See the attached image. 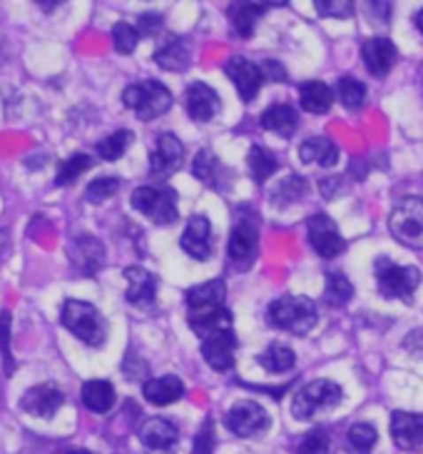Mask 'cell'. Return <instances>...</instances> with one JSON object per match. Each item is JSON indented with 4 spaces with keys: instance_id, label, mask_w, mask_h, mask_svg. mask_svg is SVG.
<instances>
[{
    "instance_id": "6da1fadb",
    "label": "cell",
    "mask_w": 423,
    "mask_h": 454,
    "mask_svg": "<svg viewBox=\"0 0 423 454\" xmlns=\"http://www.w3.org/2000/svg\"><path fill=\"white\" fill-rule=\"evenodd\" d=\"M259 253V215L251 210L250 205L237 207V220L232 225L227 254L229 265L239 272H247L254 265Z\"/></svg>"
},
{
    "instance_id": "7a4b0ae2",
    "label": "cell",
    "mask_w": 423,
    "mask_h": 454,
    "mask_svg": "<svg viewBox=\"0 0 423 454\" xmlns=\"http://www.w3.org/2000/svg\"><path fill=\"white\" fill-rule=\"evenodd\" d=\"M319 320V309L314 300L302 294H281L266 308V322L291 334H306L314 330Z\"/></svg>"
},
{
    "instance_id": "3957f363",
    "label": "cell",
    "mask_w": 423,
    "mask_h": 454,
    "mask_svg": "<svg viewBox=\"0 0 423 454\" xmlns=\"http://www.w3.org/2000/svg\"><path fill=\"white\" fill-rule=\"evenodd\" d=\"M60 320L70 333L78 337L80 342L90 345V348H100L107 337V322L100 315V309L82 302V300H67L60 312Z\"/></svg>"
},
{
    "instance_id": "277c9868",
    "label": "cell",
    "mask_w": 423,
    "mask_h": 454,
    "mask_svg": "<svg viewBox=\"0 0 423 454\" xmlns=\"http://www.w3.org/2000/svg\"><path fill=\"white\" fill-rule=\"evenodd\" d=\"M373 272H376V282H379V293L384 297L413 302V294L421 285V270H416L413 265H396L384 254L373 262Z\"/></svg>"
},
{
    "instance_id": "5b68a950",
    "label": "cell",
    "mask_w": 423,
    "mask_h": 454,
    "mask_svg": "<svg viewBox=\"0 0 423 454\" xmlns=\"http://www.w3.org/2000/svg\"><path fill=\"white\" fill-rule=\"evenodd\" d=\"M122 103L135 110V115L140 121L150 122L159 115H165L173 107V93L159 81H142L125 88Z\"/></svg>"
},
{
    "instance_id": "8992f818",
    "label": "cell",
    "mask_w": 423,
    "mask_h": 454,
    "mask_svg": "<svg viewBox=\"0 0 423 454\" xmlns=\"http://www.w3.org/2000/svg\"><path fill=\"white\" fill-rule=\"evenodd\" d=\"M344 400V389L331 380H314L294 395L291 414L296 419H314L319 412H327Z\"/></svg>"
},
{
    "instance_id": "52a82bcc",
    "label": "cell",
    "mask_w": 423,
    "mask_h": 454,
    "mask_svg": "<svg viewBox=\"0 0 423 454\" xmlns=\"http://www.w3.org/2000/svg\"><path fill=\"white\" fill-rule=\"evenodd\" d=\"M130 202H133L137 213L145 215L147 220H152L155 225H173L180 217V213H177V192L173 187H137Z\"/></svg>"
},
{
    "instance_id": "ba28073f",
    "label": "cell",
    "mask_w": 423,
    "mask_h": 454,
    "mask_svg": "<svg viewBox=\"0 0 423 454\" xmlns=\"http://www.w3.org/2000/svg\"><path fill=\"white\" fill-rule=\"evenodd\" d=\"M391 235L409 250H423V200L404 198L388 217Z\"/></svg>"
},
{
    "instance_id": "9c48e42d",
    "label": "cell",
    "mask_w": 423,
    "mask_h": 454,
    "mask_svg": "<svg viewBox=\"0 0 423 454\" xmlns=\"http://www.w3.org/2000/svg\"><path fill=\"white\" fill-rule=\"evenodd\" d=\"M306 238L309 245L314 247V253L324 260H334L336 254H342L346 250V240L342 238L336 223L331 220L329 215L317 213L306 220Z\"/></svg>"
},
{
    "instance_id": "30bf717a",
    "label": "cell",
    "mask_w": 423,
    "mask_h": 454,
    "mask_svg": "<svg viewBox=\"0 0 423 454\" xmlns=\"http://www.w3.org/2000/svg\"><path fill=\"white\" fill-rule=\"evenodd\" d=\"M185 162V145L173 133H162L150 153V177L152 180H167L173 177Z\"/></svg>"
},
{
    "instance_id": "8fae6325",
    "label": "cell",
    "mask_w": 423,
    "mask_h": 454,
    "mask_svg": "<svg viewBox=\"0 0 423 454\" xmlns=\"http://www.w3.org/2000/svg\"><path fill=\"white\" fill-rule=\"evenodd\" d=\"M237 334L232 327H222L202 337V357L214 372H229L235 367Z\"/></svg>"
},
{
    "instance_id": "7c38bea8",
    "label": "cell",
    "mask_w": 423,
    "mask_h": 454,
    "mask_svg": "<svg viewBox=\"0 0 423 454\" xmlns=\"http://www.w3.org/2000/svg\"><path fill=\"white\" fill-rule=\"evenodd\" d=\"M225 425L237 437H254V434H259V432H265L269 427V414L262 404H257V402L244 400L237 402L225 417Z\"/></svg>"
},
{
    "instance_id": "4fadbf2b",
    "label": "cell",
    "mask_w": 423,
    "mask_h": 454,
    "mask_svg": "<svg viewBox=\"0 0 423 454\" xmlns=\"http://www.w3.org/2000/svg\"><path fill=\"white\" fill-rule=\"evenodd\" d=\"M225 73L227 78L237 85V93L244 103H251V100L257 98V93H259L262 82H265L262 66H254L251 60L242 58V55H232V58L227 60Z\"/></svg>"
},
{
    "instance_id": "5bb4252c",
    "label": "cell",
    "mask_w": 423,
    "mask_h": 454,
    "mask_svg": "<svg viewBox=\"0 0 423 454\" xmlns=\"http://www.w3.org/2000/svg\"><path fill=\"white\" fill-rule=\"evenodd\" d=\"M63 402H65L63 389L53 385V382H45V385L27 389L26 395H23V400H20V407H23V412L33 414V417L53 419L58 410L63 407Z\"/></svg>"
},
{
    "instance_id": "9a60e30c",
    "label": "cell",
    "mask_w": 423,
    "mask_h": 454,
    "mask_svg": "<svg viewBox=\"0 0 423 454\" xmlns=\"http://www.w3.org/2000/svg\"><path fill=\"white\" fill-rule=\"evenodd\" d=\"M192 175L197 177L202 185L212 187L217 192H229V185H232V173L227 170L222 160L212 153V150H199L192 160Z\"/></svg>"
},
{
    "instance_id": "2e32d148",
    "label": "cell",
    "mask_w": 423,
    "mask_h": 454,
    "mask_svg": "<svg viewBox=\"0 0 423 454\" xmlns=\"http://www.w3.org/2000/svg\"><path fill=\"white\" fill-rule=\"evenodd\" d=\"M187 115L195 122H210L219 110H222V100L214 88L204 85V82H192L185 93Z\"/></svg>"
},
{
    "instance_id": "e0dca14e",
    "label": "cell",
    "mask_w": 423,
    "mask_h": 454,
    "mask_svg": "<svg viewBox=\"0 0 423 454\" xmlns=\"http://www.w3.org/2000/svg\"><path fill=\"white\" fill-rule=\"evenodd\" d=\"M361 58H364V66L371 75L384 78L386 73L398 63V51L388 38L376 35V38H369L361 45Z\"/></svg>"
},
{
    "instance_id": "ac0fdd59",
    "label": "cell",
    "mask_w": 423,
    "mask_h": 454,
    "mask_svg": "<svg viewBox=\"0 0 423 454\" xmlns=\"http://www.w3.org/2000/svg\"><path fill=\"white\" fill-rule=\"evenodd\" d=\"M180 245L189 257L195 260H210L212 254V225L204 215H192L187 220L185 232L180 238Z\"/></svg>"
},
{
    "instance_id": "d6986e66",
    "label": "cell",
    "mask_w": 423,
    "mask_h": 454,
    "mask_svg": "<svg viewBox=\"0 0 423 454\" xmlns=\"http://www.w3.org/2000/svg\"><path fill=\"white\" fill-rule=\"evenodd\" d=\"M391 437L396 442L398 450H404V452H416L423 444V414H391Z\"/></svg>"
},
{
    "instance_id": "ffe728a7",
    "label": "cell",
    "mask_w": 423,
    "mask_h": 454,
    "mask_svg": "<svg viewBox=\"0 0 423 454\" xmlns=\"http://www.w3.org/2000/svg\"><path fill=\"white\" fill-rule=\"evenodd\" d=\"M127 280V302L135 308H152L158 300V278L145 268H127L125 270Z\"/></svg>"
},
{
    "instance_id": "44dd1931",
    "label": "cell",
    "mask_w": 423,
    "mask_h": 454,
    "mask_svg": "<svg viewBox=\"0 0 423 454\" xmlns=\"http://www.w3.org/2000/svg\"><path fill=\"white\" fill-rule=\"evenodd\" d=\"M140 440L150 450H170L180 440V429L165 417H152L140 427Z\"/></svg>"
},
{
    "instance_id": "7402d4cb",
    "label": "cell",
    "mask_w": 423,
    "mask_h": 454,
    "mask_svg": "<svg viewBox=\"0 0 423 454\" xmlns=\"http://www.w3.org/2000/svg\"><path fill=\"white\" fill-rule=\"evenodd\" d=\"M142 395H145L147 402L165 407V404H173V402L185 397V382L174 374L155 377V380H147L142 385Z\"/></svg>"
},
{
    "instance_id": "603a6c76",
    "label": "cell",
    "mask_w": 423,
    "mask_h": 454,
    "mask_svg": "<svg viewBox=\"0 0 423 454\" xmlns=\"http://www.w3.org/2000/svg\"><path fill=\"white\" fill-rule=\"evenodd\" d=\"M70 260L75 262V268L80 272H85V275H95L97 268L103 265V260H105V247H103V242L95 240V238H78V240L73 242V247H70Z\"/></svg>"
},
{
    "instance_id": "cb8c5ba5",
    "label": "cell",
    "mask_w": 423,
    "mask_h": 454,
    "mask_svg": "<svg viewBox=\"0 0 423 454\" xmlns=\"http://www.w3.org/2000/svg\"><path fill=\"white\" fill-rule=\"evenodd\" d=\"M299 160L304 165H319V168H334L339 162V147L324 135H314L299 145Z\"/></svg>"
},
{
    "instance_id": "d4e9b609",
    "label": "cell",
    "mask_w": 423,
    "mask_h": 454,
    "mask_svg": "<svg viewBox=\"0 0 423 454\" xmlns=\"http://www.w3.org/2000/svg\"><path fill=\"white\" fill-rule=\"evenodd\" d=\"M227 297V285L225 280H210L204 285H195L189 287L185 294L187 312H195V309H207V308H219L225 305Z\"/></svg>"
},
{
    "instance_id": "484cf974",
    "label": "cell",
    "mask_w": 423,
    "mask_h": 454,
    "mask_svg": "<svg viewBox=\"0 0 423 454\" xmlns=\"http://www.w3.org/2000/svg\"><path fill=\"white\" fill-rule=\"evenodd\" d=\"M259 122H262V128L272 130V133L281 135V137H291L299 128V113L289 103H274L262 113Z\"/></svg>"
},
{
    "instance_id": "4316f807",
    "label": "cell",
    "mask_w": 423,
    "mask_h": 454,
    "mask_svg": "<svg viewBox=\"0 0 423 454\" xmlns=\"http://www.w3.org/2000/svg\"><path fill=\"white\" fill-rule=\"evenodd\" d=\"M266 13V5L262 3H232L229 5V23L235 27L237 38H251L257 20Z\"/></svg>"
},
{
    "instance_id": "83f0119b",
    "label": "cell",
    "mask_w": 423,
    "mask_h": 454,
    "mask_svg": "<svg viewBox=\"0 0 423 454\" xmlns=\"http://www.w3.org/2000/svg\"><path fill=\"white\" fill-rule=\"evenodd\" d=\"M80 397H82V404L95 414H105L112 410L115 404V387L107 382V380H90L85 382L82 389H80Z\"/></svg>"
},
{
    "instance_id": "f1b7e54d",
    "label": "cell",
    "mask_w": 423,
    "mask_h": 454,
    "mask_svg": "<svg viewBox=\"0 0 423 454\" xmlns=\"http://www.w3.org/2000/svg\"><path fill=\"white\" fill-rule=\"evenodd\" d=\"M299 103L311 115H324L334 106V93L327 82L309 81L299 85Z\"/></svg>"
},
{
    "instance_id": "f546056e",
    "label": "cell",
    "mask_w": 423,
    "mask_h": 454,
    "mask_svg": "<svg viewBox=\"0 0 423 454\" xmlns=\"http://www.w3.org/2000/svg\"><path fill=\"white\" fill-rule=\"evenodd\" d=\"M155 63L170 73H182L189 66V51L182 38H170L165 45H159L155 51Z\"/></svg>"
},
{
    "instance_id": "4dcf8cb0",
    "label": "cell",
    "mask_w": 423,
    "mask_h": 454,
    "mask_svg": "<svg viewBox=\"0 0 423 454\" xmlns=\"http://www.w3.org/2000/svg\"><path fill=\"white\" fill-rule=\"evenodd\" d=\"M247 165H250V173L254 177V183H266L272 175L279 170L277 155L272 150H266L265 145H251L250 155H247Z\"/></svg>"
},
{
    "instance_id": "1f68e13d",
    "label": "cell",
    "mask_w": 423,
    "mask_h": 454,
    "mask_svg": "<svg viewBox=\"0 0 423 454\" xmlns=\"http://www.w3.org/2000/svg\"><path fill=\"white\" fill-rule=\"evenodd\" d=\"M306 195V180L302 175H287L274 190H272V205L274 207H289Z\"/></svg>"
},
{
    "instance_id": "d6a6232c",
    "label": "cell",
    "mask_w": 423,
    "mask_h": 454,
    "mask_svg": "<svg viewBox=\"0 0 423 454\" xmlns=\"http://www.w3.org/2000/svg\"><path fill=\"white\" fill-rule=\"evenodd\" d=\"M133 140H135L133 130H127V128H119V130H115L112 135L103 137V140L95 145V150H97L100 160L115 162V160H119L122 155H125V150H127V147L133 145Z\"/></svg>"
},
{
    "instance_id": "836d02e7",
    "label": "cell",
    "mask_w": 423,
    "mask_h": 454,
    "mask_svg": "<svg viewBox=\"0 0 423 454\" xmlns=\"http://www.w3.org/2000/svg\"><path fill=\"white\" fill-rule=\"evenodd\" d=\"M257 362L265 367L266 372L281 374V372H289L291 367H294V362H296V357H294V352H291L287 345H281V342H272V345H269V348L257 357Z\"/></svg>"
},
{
    "instance_id": "e575fe53",
    "label": "cell",
    "mask_w": 423,
    "mask_h": 454,
    "mask_svg": "<svg viewBox=\"0 0 423 454\" xmlns=\"http://www.w3.org/2000/svg\"><path fill=\"white\" fill-rule=\"evenodd\" d=\"M354 294V285L349 282L344 272H336V270H329L327 272V290H324V302L329 308H342L351 300Z\"/></svg>"
},
{
    "instance_id": "d590c367",
    "label": "cell",
    "mask_w": 423,
    "mask_h": 454,
    "mask_svg": "<svg viewBox=\"0 0 423 454\" xmlns=\"http://www.w3.org/2000/svg\"><path fill=\"white\" fill-rule=\"evenodd\" d=\"M93 165H95L93 155H85V153H75L73 158H67L65 162H60V168H58V175H55V185H58V187L73 185V183L78 180L80 175L85 173V170H90Z\"/></svg>"
},
{
    "instance_id": "8d00e7d4",
    "label": "cell",
    "mask_w": 423,
    "mask_h": 454,
    "mask_svg": "<svg viewBox=\"0 0 423 454\" xmlns=\"http://www.w3.org/2000/svg\"><path fill=\"white\" fill-rule=\"evenodd\" d=\"M336 95H339L342 106L349 107V110H357L366 100V85L357 78H351V75H344L336 82Z\"/></svg>"
},
{
    "instance_id": "74e56055",
    "label": "cell",
    "mask_w": 423,
    "mask_h": 454,
    "mask_svg": "<svg viewBox=\"0 0 423 454\" xmlns=\"http://www.w3.org/2000/svg\"><path fill=\"white\" fill-rule=\"evenodd\" d=\"M376 440H379V432L369 422H357L354 427L349 429V444L358 454H369Z\"/></svg>"
},
{
    "instance_id": "f35d334b",
    "label": "cell",
    "mask_w": 423,
    "mask_h": 454,
    "mask_svg": "<svg viewBox=\"0 0 423 454\" xmlns=\"http://www.w3.org/2000/svg\"><path fill=\"white\" fill-rule=\"evenodd\" d=\"M137 41H140V30L135 26L125 23V20H119V23L112 26V43H115V51H118L119 55L135 53Z\"/></svg>"
},
{
    "instance_id": "ab89813d",
    "label": "cell",
    "mask_w": 423,
    "mask_h": 454,
    "mask_svg": "<svg viewBox=\"0 0 423 454\" xmlns=\"http://www.w3.org/2000/svg\"><path fill=\"white\" fill-rule=\"evenodd\" d=\"M118 190V177H97V180H93V183L88 185V190H85V200L93 202V205H100V202L110 200Z\"/></svg>"
},
{
    "instance_id": "60d3db41",
    "label": "cell",
    "mask_w": 423,
    "mask_h": 454,
    "mask_svg": "<svg viewBox=\"0 0 423 454\" xmlns=\"http://www.w3.org/2000/svg\"><path fill=\"white\" fill-rule=\"evenodd\" d=\"M331 450V440L329 434L324 429H311L306 432L299 447H296V454H329Z\"/></svg>"
},
{
    "instance_id": "b9f144b4",
    "label": "cell",
    "mask_w": 423,
    "mask_h": 454,
    "mask_svg": "<svg viewBox=\"0 0 423 454\" xmlns=\"http://www.w3.org/2000/svg\"><path fill=\"white\" fill-rule=\"evenodd\" d=\"M217 447V432H214V419L207 417L204 425L197 432L195 437V454H212Z\"/></svg>"
},
{
    "instance_id": "7bdbcfd3",
    "label": "cell",
    "mask_w": 423,
    "mask_h": 454,
    "mask_svg": "<svg viewBox=\"0 0 423 454\" xmlns=\"http://www.w3.org/2000/svg\"><path fill=\"white\" fill-rule=\"evenodd\" d=\"M8 334H11V312H0V349H3V364H5V372L13 374L15 364L11 357V342H8Z\"/></svg>"
},
{
    "instance_id": "ee69618b",
    "label": "cell",
    "mask_w": 423,
    "mask_h": 454,
    "mask_svg": "<svg viewBox=\"0 0 423 454\" xmlns=\"http://www.w3.org/2000/svg\"><path fill=\"white\" fill-rule=\"evenodd\" d=\"M319 15H331V18H351L354 15V3H339V0H317Z\"/></svg>"
},
{
    "instance_id": "f6af8a7d",
    "label": "cell",
    "mask_w": 423,
    "mask_h": 454,
    "mask_svg": "<svg viewBox=\"0 0 423 454\" xmlns=\"http://www.w3.org/2000/svg\"><path fill=\"white\" fill-rule=\"evenodd\" d=\"M165 27V20H162V15L159 13H145L140 15V23H137V30H140V35H155Z\"/></svg>"
},
{
    "instance_id": "bcb514c9",
    "label": "cell",
    "mask_w": 423,
    "mask_h": 454,
    "mask_svg": "<svg viewBox=\"0 0 423 454\" xmlns=\"http://www.w3.org/2000/svg\"><path fill=\"white\" fill-rule=\"evenodd\" d=\"M262 73H265V78H269V81L274 82L287 81V70H284V66L277 63V60H265V63H262Z\"/></svg>"
},
{
    "instance_id": "7dc6e473",
    "label": "cell",
    "mask_w": 423,
    "mask_h": 454,
    "mask_svg": "<svg viewBox=\"0 0 423 454\" xmlns=\"http://www.w3.org/2000/svg\"><path fill=\"white\" fill-rule=\"evenodd\" d=\"M8 250H11V235L8 230H0V257H5Z\"/></svg>"
},
{
    "instance_id": "c3c4849f",
    "label": "cell",
    "mask_w": 423,
    "mask_h": 454,
    "mask_svg": "<svg viewBox=\"0 0 423 454\" xmlns=\"http://www.w3.org/2000/svg\"><path fill=\"white\" fill-rule=\"evenodd\" d=\"M413 23H416V27H419V30H421V33H423V8H421V11H419V13L413 15Z\"/></svg>"
},
{
    "instance_id": "681fc988",
    "label": "cell",
    "mask_w": 423,
    "mask_h": 454,
    "mask_svg": "<svg viewBox=\"0 0 423 454\" xmlns=\"http://www.w3.org/2000/svg\"><path fill=\"white\" fill-rule=\"evenodd\" d=\"M65 454H93V452H88V450H67Z\"/></svg>"
}]
</instances>
